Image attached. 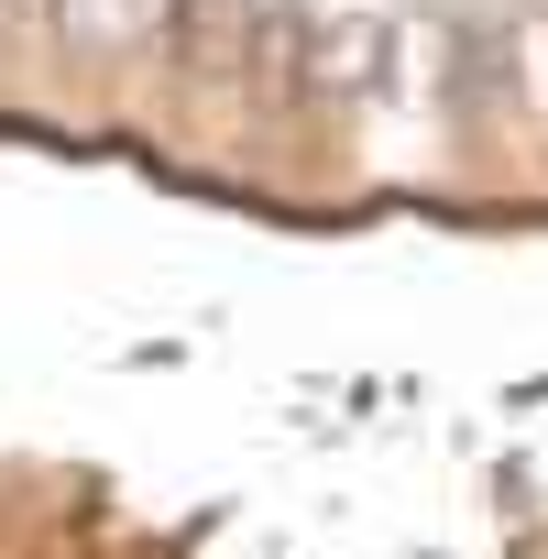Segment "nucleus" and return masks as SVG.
Wrapping results in <instances>:
<instances>
[{
	"mask_svg": "<svg viewBox=\"0 0 548 559\" xmlns=\"http://www.w3.org/2000/svg\"><path fill=\"white\" fill-rule=\"evenodd\" d=\"M34 12H56V34L88 45V56H121V45L154 34V0H34Z\"/></svg>",
	"mask_w": 548,
	"mask_h": 559,
	"instance_id": "1",
	"label": "nucleus"
}]
</instances>
